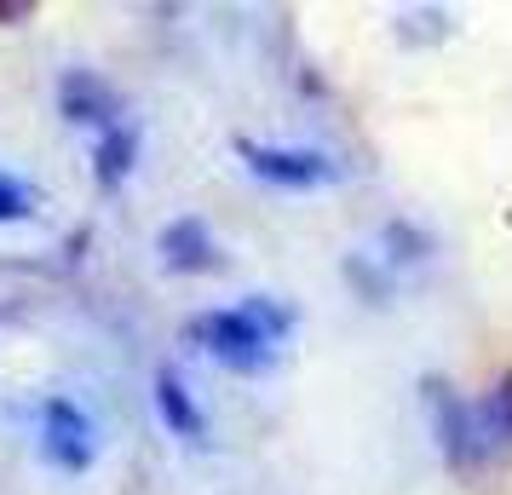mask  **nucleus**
<instances>
[{
	"label": "nucleus",
	"instance_id": "1",
	"mask_svg": "<svg viewBox=\"0 0 512 495\" xmlns=\"http://www.w3.org/2000/svg\"><path fill=\"white\" fill-rule=\"evenodd\" d=\"M300 311L277 294H242L236 306H213L190 317V340L231 375H265L277 363V346L294 334Z\"/></svg>",
	"mask_w": 512,
	"mask_h": 495
},
{
	"label": "nucleus",
	"instance_id": "2",
	"mask_svg": "<svg viewBox=\"0 0 512 495\" xmlns=\"http://www.w3.org/2000/svg\"><path fill=\"white\" fill-rule=\"evenodd\" d=\"M420 403H426V421H432V438H438V455L449 472H484V461L495 455L484 432V415L478 403L461 398L443 375H426L420 380Z\"/></svg>",
	"mask_w": 512,
	"mask_h": 495
},
{
	"label": "nucleus",
	"instance_id": "3",
	"mask_svg": "<svg viewBox=\"0 0 512 495\" xmlns=\"http://www.w3.org/2000/svg\"><path fill=\"white\" fill-rule=\"evenodd\" d=\"M236 162L254 173L259 185H277V190H317V185H334L346 167L334 162L328 150L317 144H259V139H236Z\"/></svg>",
	"mask_w": 512,
	"mask_h": 495
},
{
	"label": "nucleus",
	"instance_id": "4",
	"mask_svg": "<svg viewBox=\"0 0 512 495\" xmlns=\"http://www.w3.org/2000/svg\"><path fill=\"white\" fill-rule=\"evenodd\" d=\"M58 116L70 127H87V133H110L127 121V98L104 81L98 70H64L58 75Z\"/></svg>",
	"mask_w": 512,
	"mask_h": 495
},
{
	"label": "nucleus",
	"instance_id": "5",
	"mask_svg": "<svg viewBox=\"0 0 512 495\" xmlns=\"http://www.w3.org/2000/svg\"><path fill=\"white\" fill-rule=\"evenodd\" d=\"M93 455H98V444H93L87 409H75L70 398L41 403V461H52L58 472H87Z\"/></svg>",
	"mask_w": 512,
	"mask_h": 495
},
{
	"label": "nucleus",
	"instance_id": "6",
	"mask_svg": "<svg viewBox=\"0 0 512 495\" xmlns=\"http://www.w3.org/2000/svg\"><path fill=\"white\" fill-rule=\"evenodd\" d=\"M156 254H162V265L173 277H208V271H219V260H225L219 236H213L208 219H196V213L167 219L162 236H156Z\"/></svg>",
	"mask_w": 512,
	"mask_h": 495
},
{
	"label": "nucleus",
	"instance_id": "7",
	"mask_svg": "<svg viewBox=\"0 0 512 495\" xmlns=\"http://www.w3.org/2000/svg\"><path fill=\"white\" fill-rule=\"evenodd\" d=\"M156 415H162V426L173 432V438H185V444H208V415H202V403H196V392L185 386V375L167 363V369H156Z\"/></svg>",
	"mask_w": 512,
	"mask_h": 495
},
{
	"label": "nucleus",
	"instance_id": "8",
	"mask_svg": "<svg viewBox=\"0 0 512 495\" xmlns=\"http://www.w3.org/2000/svg\"><path fill=\"white\" fill-rule=\"evenodd\" d=\"M133 167H139V127L133 121H121L110 133H98L93 139V179L98 190H121L133 179Z\"/></svg>",
	"mask_w": 512,
	"mask_h": 495
},
{
	"label": "nucleus",
	"instance_id": "9",
	"mask_svg": "<svg viewBox=\"0 0 512 495\" xmlns=\"http://www.w3.org/2000/svg\"><path fill=\"white\" fill-rule=\"evenodd\" d=\"M340 277H346V288L357 294V300H369V306H392L397 294V271L380 254H346V265H340Z\"/></svg>",
	"mask_w": 512,
	"mask_h": 495
},
{
	"label": "nucleus",
	"instance_id": "10",
	"mask_svg": "<svg viewBox=\"0 0 512 495\" xmlns=\"http://www.w3.org/2000/svg\"><path fill=\"white\" fill-rule=\"evenodd\" d=\"M380 248H386L380 260L392 265V271H403V265H420V260H432V248H438V242H432V231H426V225H409V219H392V225L380 231Z\"/></svg>",
	"mask_w": 512,
	"mask_h": 495
},
{
	"label": "nucleus",
	"instance_id": "11",
	"mask_svg": "<svg viewBox=\"0 0 512 495\" xmlns=\"http://www.w3.org/2000/svg\"><path fill=\"white\" fill-rule=\"evenodd\" d=\"M478 415H484V432L495 449H512V369L495 386H489L484 398H478Z\"/></svg>",
	"mask_w": 512,
	"mask_h": 495
},
{
	"label": "nucleus",
	"instance_id": "12",
	"mask_svg": "<svg viewBox=\"0 0 512 495\" xmlns=\"http://www.w3.org/2000/svg\"><path fill=\"white\" fill-rule=\"evenodd\" d=\"M29 213H35V185L18 179L12 167H0V225H18Z\"/></svg>",
	"mask_w": 512,
	"mask_h": 495
}]
</instances>
